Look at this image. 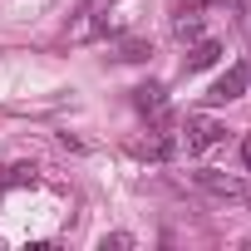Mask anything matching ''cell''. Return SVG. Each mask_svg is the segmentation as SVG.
Listing matches in <instances>:
<instances>
[{"label": "cell", "mask_w": 251, "mask_h": 251, "mask_svg": "<svg viewBox=\"0 0 251 251\" xmlns=\"http://www.w3.org/2000/svg\"><path fill=\"white\" fill-rule=\"evenodd\" d=\"M108 246H113V251H123V246H133V236H128V231H113V236H103V241H99V251H108Z\"/></svg>", "instance_id": "obj_8"}, {"label": "cell", "mask_w": 251, "mask_h": 251, "mask_svg": "<svg viewBox=\"0 0 251 251\" xmlns=\"http://www.w3.org/2000/svg\"><path fill=\"white\" fill-rule=\"evenodd\" d=\"M222 59V45L217 40H197L192 50H187V74H197V69H212Z\"/></svg>", "instance_id": "obj_5"}, {"label": "cell", "mask_w": 251, "mask_h": 251, "mask_svg": "<svg viewBox=\"0 0 251 251\" xmlns=\"http://www.w3.org/2000/svg\"><path fill=\"white\" fill-rule=\"evenodd\" d=\"M173 35H177V40H202V15H182V20L173 25Z\"/></svg>", "instance_id": "obj_7"}, {"label": "cell", "mask_w": 251, "mask_h": 251, "mask_svg": "<svg viewBox=\"0 0 251 251\" xmlns=\"http://www.w3.org/2000/svg\"><path fill=\"white\" fill-rule=\"evenodd\" d=\"M246 89H251V64H246V59H236L222 79H212V89L202 94V103H231V99H241Z\"/></svg>", "instance_id": "obj_1"}, {"label": "cell", "mask_w": 251, "mask_h": 251, "mask_svg": "<svg viewBox=\"0 0 251 251\" xmlns=\"http://www.w3.org/2000/svg\"><path fill=\"white\" fill-rule=\"evenodd\" d=\"M222 138H226V123H217L212 113H192V118H187V128H182L187 153H207V148H217Z\"/></svg>", "instance_id": "obj_3"}, {"label": "cell", "mask_w": 251, "mask_h": 251, "mask_svg": "<svg viewBox=\"0 0 251 251\" xmlns=\"http://www.w3.org/2000/svg\"><path fill=\"white\" fill-rule=\"evenodd\" d=\"M173 153H177V138H168V133H163V138H153V143H143V148H138V158H148V163H168V158H173Z\"/></svg>", "instance_id": "obj_6"}, {"label": "cell", "mask_w": 251, "mask_h": 251, "mask_svg": "<svg viewBox=\"0 0 251 251\" xmlns=\"http://www.w3.org/2000/svg\"><path fill=\"white\" fill-rule=\"evenodd\" d=\"M241 163H246V168H251V138H246V143H241Z\"/></svg>", "instance_id": "obj_9"}, {"label": "cell", "mask_w": 251, "mask_h": 251, "mask_svg": "<svg viewBox=\"0 0 251 251\" xmlns=\"http://www.w3.org/2000/svg\"><path fill=\"white\" fill-rule=\"evenodd\" d=\"M192 182H197L202 192H212V197H226V202H251V182L226 177V173H217V168H197V173H192Z\"/></svg>", "instance_id": "obj_2"}, {"label": "cell", "mask_w": 251, "mask_h": 251, "mask_svg": "<svg viewBox=\"0 0 251 251\" xmlns=\"http://www.w3.org/2000/svg\"><path fill=\"white\" fill-rule=\"evenodd\" d=\"M133 103H138V113L163 118V113H168V89H163V84H138V89H133Z\"/></svg>", "instance_id": "obj_4"}]
</instances>
